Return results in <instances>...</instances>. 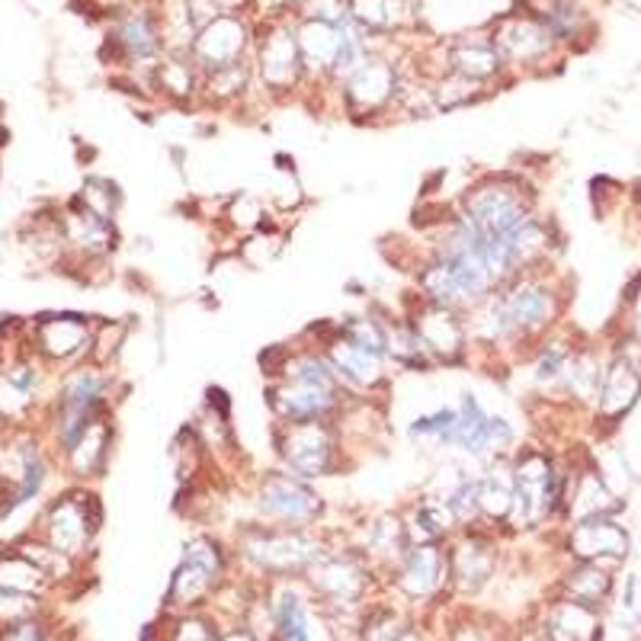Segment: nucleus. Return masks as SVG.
<instances>
[{
  "mask_svg": "<svg viewBox=\"0 0 641 641\" xmlns=\"http://www.w3.org/2000/svg\"><path fill=\"white\" fill-rule=\"evenodd\" d=\"M267 375V408L273 423H331L350 404L328 357L311 347H273L260 357Z\"/></svg>",
  "mask_w": 641,
  "mask_h": 641,
  "instance_id": "f257e3e1",
  "label": "nucleus"
},
{
  "mask_svg": "<svg viewBox=\"0 0 641 641\" xmlns=\"http://www.w3.org/2000/svg\"><path fill=\"white\" fill-rule=\"evenodd\" d=\"M535 212V190L523 173L513 170L481 173L455 199V216L484 241H503Z\"/></svg>",
  "mask_w": 641,
  "mask_h": 641,
  "instance_id": "f03ea898",
  "label": "nucleus"
},
{
  "mask_svg": "<svg viewBox=\"0 0 641 641\" xmlns=\"http://www.w3.org/2000/svg\"><path fill=\"white\" fill-rule=\"evenodd\" d=\"M571 469L542 447H520L513 452V510L507 530L532 532L564 513Z\"/></svg>",
  "mask_w": 641,
  "mask_h": 641,
  "instance_id": "7ed1b4c3",
  "label": "nucleus"
},
{
  "mask_svg": "<svg viewBox=\"0 0 641 641\" xmlns=\"http://www.w3.org/2000/svg\"><path fill=\"white\" fill-rule=\"evenodd\" d=\"M270 440H273L279 469L299 474L311 484L343 472L347 452H350L334 420L331 423H273Z\"/></svg>",
  "mask_w": 641,
  "mask_h": 641,
  "instance_id": "20e7f679",
  "label": "nucleus"
},
{
  "mask_svg": "<svg viewBox=\"0 0 641 641\" xmlns=\"http://www.w3.org/2000/svg\"><path fill=\"white\" fill-rule=\"evenodd\" d=\"M248 501L253 507V523L282 530H314L328 510L324 494L311 481L279 465L253 478Z\"/></svg>",
  "mask_w": 641,
  "mask_h": 641,
  "instance_id": "39448f33",
  "label": "nucleus"
},
{
  "mask_svg": "<svg viewBox=\"0 0 641 641\" xmlns=\"http://www.w3.org/2000/svg\"><path fill=\"white\" fill-rule=\"evenodd\" d=\"M112 372L110 365L81 363L68 369L52 401V437L58 452L71 447L97 418L110 414Z\"/></svg>",
  "mask_w": 641,
  "mask_h": 641,
  "instance_id": "423d86ee",
  "label": "nucleus"
},
{
  "mask_svg": "<svg viewBox=\"0 0 641 641\" xmlns=\"http://www.w3.org/2000/svg\"><path fill=\"white\" fill-rule=\"evenodd\" d=\"M311 334H314V343L321 347V353L328 357L340 385L353 398H379L382 391L391 389V369L394 365L389 363L385 350L350 337L337 321L311 331Z\"/></svg>",
  "mask_w": 641,
  "mask_h": 641,
  "instance_id": "0eeeda50",
  "label": "nucleus"
},
{
  "mask_svg": "<svg viewBox=\"0 0 641 641\" xmlns=\"http://www.w3.org/2000/svg\"><path fill=\"white\" fill-rule=\"evenodd\" d=\"M238 552L263 574H306L318 558L328 552V542L314 530H282L251 523L238 535Z\"/></svg>",
  "mask_w": 641,
  "mask_h": 641,
  "instance_id": "6e6552de",
  "label": "nucleus"
},
{
  "mask_svg": "<svg viewBox=\"0 0 641 641\" xmlns=\"http://www.w3.org/2000/svg\"><path fill=\"white\" fill-rule=\"evenodd\" d=\"M404 74L385 58H365L363 64L340 81V107L357 122H372L379 116L398 112Z\"/></svg>",
  "mask_w": 641,
  "mask_h": 641,
  "instance_id": "1a4fd4ad",
  "label": "nucleus"
},
{
  "mask_svg": "<svg viewBox=\"0 0 641 641\" xmlns=\"http://www.w3.org/2000/svg\"><path fill=\"white\" fill-rule=\"evenodd\" d=\"M100 523H103V507L97 501V494H90L87 488H71L46 507L42 539L61 555L78 558L87 552Z\"/></svg>",
  "mask_w": 641,
  "mask_h": 641,
  "instance_id": "9d476101",
  "label": "nucleus"
},
{
  "mask_svg": "<svg viewBox=\"0 0 641 641\" xmlns=\"http://www.w3.org/2000/svg\"><path fill=\"white\" fill-rule=\"evenodd\" d=\"M404 318L411 321V328L427 343V350L437 360V365H469L472 340H469V321H465L462 311L414 296L408 311H404Z\"/></svg>",
  "mask_w": 641,
  "mask_h": 641,
  "instance_id": "9b49d317",
  "label": "nucleus"
},
{
  "mask_svg": "<svg viewBox=\"0 0 641 641\" xmlns=\"http://www.w3.org/2000/svg\"><path fill=\"white\" fill-rule=\"evenodd\" d=\"M228 558L219 539L212 535H193L183 549V561L173 571V581L168 590L170 610H193L199 607L216 584L222 581Z\"/></svg>",
  "mask_w": 641,
  "mask_h": 641,
  "instance_id": "f8f14e48",
  "label": "nucleus"
},
{
  "mask_svg": "<svg viewBox=\"0 0 641 641\" xmlns=\"http://www.w3.org/2000/svg\"><path fill=\"white\" fill-rule=\"evenodd\" d=\"M97 324L78 311H56L42 314L32 324V353L46 365H81L93 353Z\"/></svg>",
  "mask_w": 641,
  "mask_h": 641,
  "instance_id": "ddd939ff",
  "label": "nucleus"
},
{
  "mask_svg": "<svg viewBox=\"0 0 641 641\" xmlns=\"http://www.w3.org/2000/svg\"><path fill=\"white\" fill-rule=\"evenodd\" d=\"M498 561H501V549H498L494 530L488 527H469L449 539V571H452V584L462 593H478L488 584L498 571Z\"/></svg>",
  "mask_w": 641,
  "mask_h": 641,
  "instance_id": "4468645a",
  "label": "nucleus"
},
{
  "mask_svg": "<svg viewBox=\"0 0 641 641\" xmlns=\"http://www.w3.org/2000/svg\"><path fill=\"white\" fill-rule=\"evenodd\" d=\"M248 49H251V29L244 27V20L234 17V13H219L193 39L190 58L196 61V68L202 71V78H209V74L228 71L234 64H244Z\"/></svg>",
  "mask_w": 641,
  "mask_h": 641,
  "instance_id": "2eb2a0df",
  "label": "nucleus"
},
{
  "mask_svg": "<svg viewBox=\"0 0 641 641\" xmlns=\"http://www.w3.org/2000/svg\"><path fill=\"white\" fill-rule=\"evenodd\" d=\"M257 81L267 93L282 97L289 90H296L299 81L306 78V64H302V52H299V36L296 29L273 27L267 32V39H260L257 49Z\"/></svg>",
  "mask_w": 641,
  "mask_h": 641,
  "instance_id": "dca6fc26",
  "label": "nucleus"
},
{
  "mask_svg": "<svg viewBox=\"0 0 641 641\" xmlns=\"http://www.w3.org/2000/svg\"><path fill=\"white\" fill-rule=\"evenodd\" d=\"M498 52H501L503 64L507 68H532V64H542L545 56L555 49V36L552 29L545 27L542 17H532V13H513V17H503L501 23L491 32Z\"/></svg>",
  "mask_w": 641,
  "mask_h": 641,
  "instance_id": "f3484780",
  "label": "nucleus"
},
{
  "mask_svg": "<svg viewBox=\"0 0 641 641\" xmlns=\"http://www.w3.org/2000/svg\"><path fill=\"white\" fill-rule=\"evenodd\" d=\"M394 584L411 600H423L452 584L449 542H411V549L394 568Z\"/></svg>",
  "mask_w": 641,
  "mask_h": 641,
  "instance_id": "a211bd4d",
  "label": "nucleus"
},
{
  "mask_svg": "<svg viewBox=\"0 0 641 641\" xmlns=\"http://www.w3.org/2000/svg\"><path fill=\"white\" fill-rule=\"evenodd\" d=\"M308 584L314 587L318 593H324L328 600L353 607L360 603V597L369 587V561L357 552H334L328 549L324 555L318 558L306 571Z\"/></svg>",
  "mask_w": 641,
  "mask_h": 641,
  "instance_id": "6ab92c4d",
  "label": "nucleus"
},
{
  "mask_svg": "<svg viewBox=\"0 0 641 641\" xmlns=\"http://www.w3.org/2000/svg\"><path fill=\"white\" fill-rule=\"evenodd\" d=\"M641 398V363L629 353L619 350L607 360V372H603V385H600V398L593 408V418L607 427H613L615 420H622Z\"/></svg>",
  "mask_w": 641,
  "mask_h": 641,
  "instance_id": "aec40b11",
  "label": "nucleus"
},
{
  "mask_svg": "<svg viewBox=\"0 0 641 641\" xmlns=\"http://www.w3.org/2000/svg\"><path fill=\"white\" fill-rule=\"evenodd\" d=\"M622 510V498L610 488V481L597 469V462H587L568 474V494H564V513L571 523L593 520V517H615Z\"/></svg>",
  "mask_w": 641,
  "mask_h": 641,
  "instance_id": "412c9836",
  "label": "nucleus"
},
{
  "mask_svg": "<svg viewBox=\"0 0 641 641\" xmlns=\"http://www.w3.org/2000/svg\"><path fill=\"white\" fill-rule=\"evenodd\" d=\"M58 222H61L64 248L71 253H78V257H84V260H107L119 248L116 222L90 212L78 199L64 209V216Z\"/></svg>",
  "mask_w": 641,
  "mask_h": 641,
  "instance_id": "4be33fe9",
  "label": "nucleus"
},
{
  "mask_svg": "<svg viewBox=\"0 0 641 641\" xmlns=\"http://www.w3.org/2000/svg\"><path fill=\"white\" fill-rule=\"evenodd\" d=\"M564 545H568L571 558L590 561V564L622 561L629 555V530L619 527L615 517H593V520L571 523Z\"/></svg>",
  "mask_w": 641,
  "mask_h": 641,
  "instance_id": "5701e85b",
  "label": "nucleus"
},
{
  "mask_svg": "<svg viewBox=\"0 0 641 641\" xmlns=\"http://www.w3.org/2000/svg\"><path fill=\"white\" fill-rule=\"evenodd\" d=\"M478 507H481V527L507 530L513 510V455L484 462L478 469Z\"/></svg>",
  "mask_w": 641,
  "mask_h": 641,
  "instance_id": "b1692460",
  "label": "nucleus"
},
{
  "mask_svg": "<svg viewBox=\"0 0 641 641\" xmlns=\"http://www.w3.org/2000/svg\"><path fill=\"white\" fill-rule=\"evenodd\" d=\"M112 452V411L97 418L84 433L71 443V447L61 452L68 472L74 474L78 481H90V478H100L110 465Z\"/></svg>",
  "mask_w": 641,
  "mask_h": 641,
  "instance_id": "393cba45",
  "label": "nucleus"
},
{
  "mask_svg": "<svg viewBox=\"0 0 641 641\" xmlns=\"http://www.w3.org/2000/svg\"><path fill=\"white\" fill-rule=\"evenodd\" d=\"M507 71L501 52L494 46V39H459L452 42L447 52V68L443 74H459L465 81H474V84L491 87L494 78H501Z\"/></svg>",
  "mask_w": 641,
  "mask_h": 641,
  "instance_id": "a878e982",
  "label": "nucleus"
},
{
  "mask_svg": "<svg viewBox=\"0 0 641 641\" xmlns=\"http://www.w3.org/2000/svg\"><path fill=\"white\" fill-rule=\"evenodd\" d=\"M273 629L277 641H331V632L321 619L308 610L306 597L292 584H282L273 603Z\"/></svg>",
  "mask_w": 641,
  "mask_h": 641,
  "instance_id": "bb28decb",
  "label": "nucleus"
},
{
  "mask_svg": "<svg viewBox=\"0 0 641 641\" xmlns=\"http://www.w3.org/2000/svg\"><path fill=\"white\" fill-rule=\"evenodd\" d=\"M112 46L132 61H154L164 49V23L151 10H129L112 29Z\"/></svg>",
  "mask_w": 641,
  "mask_h": 641,
  "instance_id": "cd10ccee",
  "label": "nucleus"
},
{
  "mask_svg": "<svg viewBox=\"0 0 641 641\" xmlns=\"http://www.w3.org/2000/svg\"><path fill=\"white\" fill-rule=\"evenodd\" d=\"M411 549V532L401 513H375L363 523V542H360V555L365 561H382L398 568V561Z\"/></svg>",
  "mask_w": 641,
  "mask_h": 641,
  "instance_id": "c85d7f7f",
  "label": "nucleus"
},
{
  "mask_svg": "<svg viewBox=\"0 0 641 641\" xmlns=\"http://www.w3.org/2000/svg\"><path fill=\"white\" fill-rule=\"evenodd\" d=\"M603 372H607V363L597 357L593 347H574L568 369H564V382H561L558 401H568V404H578V408H597Z\"/></svg>",
  "mask_w": 641,
  "mask_h": 641,
  "instance_id": "c756f323",
  "label": "nucleus"
},
{
  "mask_svg": "<svg viewBox=\"0 0 641 641\" xmlns=\"http://www.w3.org/2000/svg\"><path fill=\"white\" fill-rule=\"evenodd\" d=\"M385 353H389V363L394 369H404V372H433V369H440L437 360L430 357L427 343L411 328V321L404 314H391V311H385Z\"/></svg>",
  "mask_w": 641,
  "mask_h": 641,
  "instance_id": "7c9ffc66",
  "label": "nucleus"
},
{
  "mask_svg": "<svg viewBox=\"0 0 641 641\" xmlns=\"http://www.w3.org/2000/svg\"><path fill=\"white\" fill-rule=\"evenodd\" d=\"M404 523L411 532V542H449L455 532H462L455 513L433 494H420L404 513Z\"/></svg>",
  "mask_w": 641,
  "mask_h": 641,
  "instance_id": "2f4dec72",
  "label": "nucleus"
},
{
  "mask_svg": "<svg viewBox=\"0 0 641 641\" xmlns=\"http://www.w3.org/2000/svg\"><path fill=\"white\" fill-rule=\"evenodd\" d=\"M408 443L430 455H452L455 443V404H440L408 423Z\"/></svg>",
  "mask_w": 641,
  "mask_h": 641,
  "instance_id": "473e14b6",
  "label": "nucleus"
},
{
  "mask_svg": "<svg viewBox=\"0 0 641 641\" xmlns=\"http://www.w3.org/2000/svg\"><path fill=\"white\" fill-rule=\"evenodd\" d=\"M542 632L549 641H600V619H597L593 607L561 600L549 613V622Z\"/></svg>",
  "mask_w": 641,
  "mask_h": 641,
  "instance_id": "72a5a7b5",
  "label": "nucleus"
},
{
  "mask_svg": "<svg viewBox=\"0 0 641 641\" xmlns=\"http://www.w3.org/2000/svg\"><path fill=\"white\" fill-rule=\"evenodd\" d=\"M154 84H158V90H161L164 97H170V100L187 103V100H193L196 93L202 90V71L196 68L193 58L177 52V56L168 58V61L154 64Z\"/></svg>",
  "mask_w": 641,
  "mask_h": 641,
  "instance_id": "f704fd0d",
  "label": "nucleus"
},
{
  "mask_svg": "<svg viewBox=\"0 0 641 641\" xmlns=\"http://www.w3.org/2000/svg\"><path fill=\"white\" fill-rule=\"evenodd\" d=\"M564 600H574V603H584V607H600L610 590H613V578L607 574L603 564H590V561H578V568L564 578Z\"/></svg>",
  "mask_w": 641,
  "mask_h": 641,
  "instance_id": "c9c22d12",
  "label": "nucleus"
},
{
  "mask_svg": "<svg viewBox=\"0 0 641 641\" xmlns=\"http://www.w3.org/2000/svg\"><path fill=\"white\" fill-rule=\"evenodd\" d=\"M430 97H433V110L437 112H452L462 110V107H472L478 100L488 97V87L465 81L459 74H443L440 81L430 84Z\"/></svg>",
  "mask_w": 641,
  "mask_h": 641,
  "instance_id": "e433bc0d",
  "label": "nucleus"
},
{
  "mask_svg": "<svg viewBox=\"0 0 641 641\" xmlns=\"http://www.w3.org/2000/svg\"><path fill=\"white\" fill-rule=\"evenodd\" d=\"M46 584H49V574L39 564H32L20 549L0 558V587L20 590V593H39Z\"/></svg>",
  "mask_w": 641,
  "mask_h": 641,
  "instance_id": "4c0bfd02",
  "label": "nucleus"
},
{
  "mask_svg": "<svg viewBox=\"0 0 641 641\" xmlns=\"http://www.w3.org/2000/svg\"><path fill=\"white\" fill-rule=\"evenodd\" d=\"M347 13L363 32H385V29L398 27L401 3L398 0H350Z\"/></svg>",
  "mask_w": 641,
  "mask_h": 641,
  "instance_id": "58836bf2",
  "label": "nucleus"
},
{
  "mask_svg": "<svg viewBox=\"0 0 641 641\" xmlns=\"http://www.w3.org/2000/svg\"><path fill=\"white\" fill-rule=\"evenodd\" d=\"M224 219L238 234H257L267 228V202L257 193H238L228 202Z\"/></svg>",
  "mask_w": 641,
  "mask_h": 641,
  "instance_id": "ea45409f",
  "label": "nucleus"
},
{
  "mask_svg": "<svg viewBox=\"0 0 641 641\" xmlns=\"http://www.w3.org/2000/svg\"><path fill=\"white\" fill-rule=\"evenodd\" d=\"M78 202L87 206L90 212H97V216L116 222V212H119V206H122V193H119V187H116L112 180H107V177H87L81 193H78Z\"/></svg>",
  "mask_w": 641,
  "mask_h": 641,
  "instance_id": "a19ab883",
  "label": "nucleus"
},
{
  "mask_svg": "<svg viewBox=\"0 0 641 641\" xmlns=\"http://www.w3.org/2000/svg\"><path fill=\"white\" fill-rule=\"evenodd\" d=\"M32 610H36L32 593H20V590H7V587H0V622L17 625V622L29 619Z\"/></svg>",
  "mask_w": 641,
  "mask_h": 641,
  "instance_id": "79ce46f5",
  "label": "nucleus"
},
{
  "mask_svg": "<svg viewBox=\"0 0 641 641\" xmlns=\"http://www.w3.org/2000/svg\"><path fill=\"white\" fill-rule=\"evenodd\" d=\"M170 641H219V639H216V632L209 629V622H202V619H196V615H183V619L177 622V632H173V639Z\"/></svg>",
  "mask_w": 641,
  "mask_h": 641,
  "instance_id": "37998d69",
  "label": "nucleus"
},
{
  "mask_svg": "<svg viewBox=\"0 0 641 641\" xmlns=\"http://www.w3.org/2000/svg\"><path fill=\"white\" fill-rule=\"evenodd\" d=\"M0 641H52V639L46 635V629H42V625H36V622L23 619V622L10 625V629L3 632V639Z\"/></svg>",
  "mask_w": 641,
  "mask_h": 641,
  "instance_id": "c03bdc74",
  "label": "nucleus"
},
{
  "mask_svg": "<svg viewBox=\"0 0 641 641\" xmlns=\"http://www.w3.org/2000/svg\"><path fill=\"white\" fill-rule=\"evenodd\" d=\"M625 613H632L641 619V581L639 578H629L625 584Z\"/></svg>",
  "mask_w": 641,
  "mask_h": 641,
  "instance_id": "a18cd8bd",
  "label": "nucleus"
},
{
  "mask_svg": "<svg viewBox=\"0 0 641 641\" xmlns=\"http://www.w3.org/2000/svg\"><path fill=\"white\" fill-rule=\"evenodd\" d=\"M632 334L641 343V289L639 296H632Z\"/></svg>",
  "mask_w": 641,
  "mask_h": 641,
  "instance_id": "49530a36",
  "label": "nucleus"
},
{
  "mask_svg": "<svg viewBox=\"0 0 641 641\" xmlns=\"http://www.w3.org/2000/svg\"><path fill=\"white\" fill-rule=\"evenodd\" d=\"M452 641H494L491 635H484L481 629H459Z\"/></svg>",
  "mask_w": 641,
  "mask_h": 641,
  "instance_id": "de8ad7c7",
  "label": "nucleus"
},
{
  "mask_svg": "<svg viewBox=\"0 0 641 641\" xmlns=\"http://www.w3.org/2000/svg\"><path fill=\"white\" fill-rule=\"evenodd\" d=\"M219 641H257V639H253L248 629H231V632H228V635H222Z\"/></svg>",
  "mask_w": 641,
  "mask_h": 641,
  "instance_id": "09e8293b",
  "label": "nucleus"
},
{
  "mask_svg": "<svg viewBox=\"0 0 641 641\" xmlns=\"http://www.w3.org/2000/svg\"><path fill=\"white\" fill-rule=\"evenodd\" d=\"M520 641H549V639H545V632H527Z\"/></svg>",
  "mask_w": 641,
  "mask_h": 641,
  "instance_id": "8fccbe9b",
  "label": "nucleus"
}]
</instances>
